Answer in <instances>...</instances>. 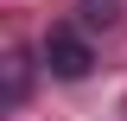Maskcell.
<instances>
[{
	"label": "cell",
	"instance_id": "6da1fadb",
	"mask_svg": "<svg viewBox=\"0 0 127 121\" xmlns=\"http://www.w3.org/2000/svg\"><path fill=\"white\" fill-rule=\"evenodd\" d=\"M45 64H51V76H64V83H83V76H89V64H95V51H89V38H83V32L51 26V32H45Z\"/></svg>",
	"mask_w": 127,
	"mask_h": 121
},
{
	"label": "cell",
	"instance_id": "7a4b0ae2",
	"mask_svg": "<svg viewBox=\"0 0 127 121\" xmlns=\"http://www.w3.org/2000/svg\"><path fill=\"white\" fill-rule=\"evenodd\" d=\"M114 19V0H83V26H108Z\"/></svg>",
	"mask_w": 127,
	"mask_h": 121
},
{
	"label": "cell",
	"instance_id": "3957f363",
	"mask_svg": "<svg viewBox=\"0 0 127 121\" xmlns=\"http://www.w3.org/2000/svg\"><path fill=\"white\" fill-rule=\"evenodd\" d=\"M19 96H26V64L13 58V76H6V102H19Z\"/></svg>",
	"mask_w": 127,
	"mask_h": 121
}]
</instances>
